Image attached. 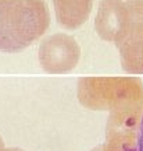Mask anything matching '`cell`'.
<instances>
[{
  "label": "cell",
  "instance_id": "1",
  "mask_svg": "<svg viewBox=\"0 0 143 151\" xmlns=\"http://www.w3.org/2000/svg\"><path fill=\"white\" fill-rule=\"evenodd\" d=\"M49 13L43 0H0V39L8 31L29 41L47 27Z\"/></svg>",
  "mask_w": 143,
  "mask_h": 151
},
{
  "label": "cell",
  "instance_id": "2",
  "mask_svg": "<svg viewBox=\"0 0 143 151\" xmlns=\"http://www.w3.org/2000/svg\"><path fill=\"white\" fill-rule=\"evenodd\" d=\"M58 22L68 28L81 25L90 13L92 0H53Z\"/></svg>",
  "mask_w": 143,
  "mask_h": 151
},
{
  "label": "cell",
  "instance_id": "3",
  "mask_svg": "<svg viewBox=\"0 0 143 151\" xmlns=\"http://www.w3.org/2000/svg\"><path fill=\"white\" fill-rule=\"evenodd\" d=\"M135 151H143V116L139 124V130H138V139H136V147Z\"/></svg>",
  "mask_w": 143,
  "mask_h": 151
}]
</instances>
